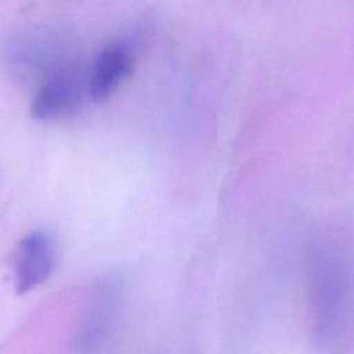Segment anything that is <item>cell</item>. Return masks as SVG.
<instances>
[{"instance_id":"6","label":"cell","mask_w":354,"mask_h":354,"mask_svg":"<svg viewBox=\"0 0 354 354\" xmlns=\"http://www.w3.org/2000/svg\"><path fill=\"white\" fill-rule=\"evenodd\" d=\"M138 40L127 35L108 43L88 69V95L94 102L109 98L133 69Z\"/></svg>"},{"instance_id":"4","label":"cell","mask_w":354,"mask_h":354,"mask_svg":"<svg viewBox=\"0 0 354 354\" xmlns=\"http://www.w3.org/2000/svg\"><path fill=\"white\" fill-rule=\"evenodd\" d=\"M122 289L116 279H105L97 286L77 328L73 354H101L116 325Z\"/></svg>"},{"instance_id":"5","label":"cell","mask_w":354,"mask_h":354,"mask_svg":"<svg viewBox=\"0 0 354 354\" xmlns=\"http://www.w3.org/2000/svg\"><path fill=\"white\" fill-rule=\"evenodd\" d=\"M57 263L54 236L44 228L26 234L18 243L12 259V278L17 293L25 295L53 274Z\"/></svg>"},{"instance_id":"2","label":"cell","mask_w":354,"mask_h":354,"mask_svg":"<svg viewBox=\"0 0 354 354\" xmlns=\"http://www.w3.org/2000/svg\"><path fill=\"white\" fill-rule=\"evenodd\" d=\"M75 58L65 35L46 26L21 32L6 50L10 72L25 82L40 83Z\"/></svg>"},{"instance_id":"1","label":"cell","mask_w":354,"mask_h":354,"mask_svg":"<svg viewBox=\"0 0 354 354\" xmlns=\"http://www.w3.org/2000/svg\"><path fill=\"white\" fill-rule=\"evenodd\" d=\"M310 301L317 344L342 346L354 330V256L344 245H318L311 261Z\"/></svg>"},{"instance_id":"3","label":"cell","mask_w":354,"mask_h":354,"mask_svg":"<svg viewBox=\"0 0 354 354\" xmlns=\"http://www.w3.org/2000/svg\"><path fill=\"white\" fill-rule=\"evenodd\" d=\"M87 98L88 71L75 58L39 83L29 112L35 120H62L75 115Z\"/></svg>"}]
</instances>
